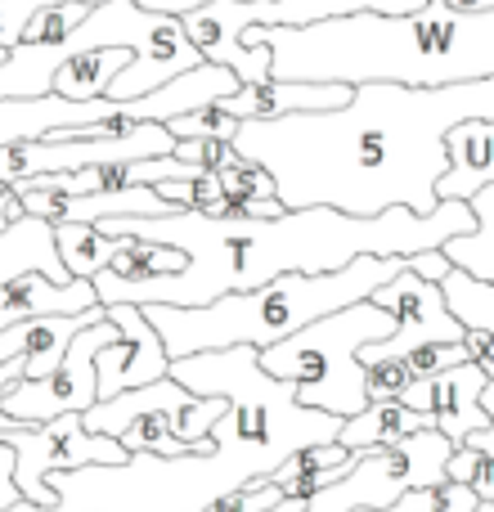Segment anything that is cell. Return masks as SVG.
<instances>
[{
	"mask_svg": "<svg viewBox=\"0 0 494 512\" xmlns=\"http://www.w3.org/2000/svg\"><path fill=\"white\" fill-rule=\"evenodd\" d=\"M494 117V77L454 86L364 81L337 113H288L239 122L234 153L270 171L283 207H333L342 216H382L409 207L432 216L436 185L450 171L445 135Z\"/></svg>",
	"mask_w": 494,
	"mask_h": 512,
	"instance_id": "6da1fadb",
	"label": "cell"
},
{
	"mask_svg": "<svg viewBox=\"0 0 494 512\" xmlns=\"http://www.w3.org/2000/svg\"><path fill=\"white\" fill-rule=\"evenodd\" d=\"M113 239L167 243L185 256L176 274L153 279H117L99 270V306H207L230 292H252L279 274H328L351 265L355 256H418L436 252L450 239L477 230L472 203L441 198L432 216L391 207L382 216H342L333 207H292L274 221L252 216H122L99 225Z\"/></svg>",
	"mask_w": 494,
	"mask_h": 512,
	"instance_id": "7a4b0ae2",
	"label": "cell"
},
{
	"mask_svg": "<svg viewBox=\"0 0 494 512\" xmlns=\"http://www.w3.org/2000/svg\"><path fill=\"white\" fill-rule=\"evenodd\" d=\"M270 45L279 81H396V86H454L494 77V9L463 14L427 0L418 14H346L310 27H247L243 45Z\"/></svg>",
	"mask_w": 494,
	"mask_h": 512,
	"instance_id": "3957f363",
	"label": "cell"
},
{
	"mask_svg": "<svg viewBox=\"0 0 494 512\" xmlns=\"http://www.w3.org/2000/svg\"><path fill=\"white\" fill-rule=\"evenodd\" d=\"M405 270V256H355L351 265L328 274H279L252 292H230L207 306H140L158 328L171 360L225 346H265L292 337L315 319L373 297L382 283Z\"/></svg>",
	"mask_w": 494,
	"mask_h": 512,
	"instance_id": "277c9868",
	"label": "cell"
},
{
	"mask_svg": "<svg viewBox=\"0 0 494 512\" xmlns=\"http://www.w3.org/2000/svg\"><path fill=\"white\" fill-rule=\"evenodd\" d=\"M396 333V319L378 306V301H355L346 310L315 319V324L297 328L292 337L256 351L261 369L270 378L288 382L297 405L324 409L333 418H355L369 405V382H364L360 346L387 342Z\"/></svg>",
	"mask_w": 494,
	"mask_h": 512,
	"instance_id": "5b68a950",
	"label": "cell"
},
{
	"mask_svg": "<svg viewBox=\"0 0 494 512\" xmlns=\"http://www.w3.org/2000/svg\"><path fill=\"white\" fill-rule=\"evenodd\" d=\"M230 400L221 396H194L185 391L176 378H158L149 387L122 391L113 400H95L81 414L86 432L95 436H113L126 445V454H212L216 436L212 427L225 418Z\"/></svg>",
	"mask_w": 494,
	"mask_h": 512,
	"instance_id": "8992f818",
	"label": "cell"
},
{
	"mask_svg": "<svg viewBox=\"0 0 494 512\" xmlns=\"http://www.w3.org/2000/svg\"><path fill=\"white\" fill-rule=\"evenodd\" d=\"M72 41H77L81 50H108V45L131 50V63L113 77L108 99H140V95H149V90L167 86L171 77H180V72L203 63V54H198L194 41L185 36L180 18L140 9L135 0L90 5L86 23L72 32Z\"/></svg>",
	"mask_w": 494,
	"mask_h": 512,
	"instance_id": "52a82bcc",
	"label": "cell"
},
{
	"mask_svg": "<svg viewBox=\"0 0 494 512\" xmlns=\"http://www.w3.org/2000/svg\"><path fill=\"white\" fill-rule=\"evenodd\" d=\"M454 454V441L441 436L436 427L418 436H405L400 445L387 450H364L355 463L324 486L319 495L301 499L297 512H355V508H391L405 490H432L445 481V463Z\"/></svg>",
	"mask_w": 494,
	"mask_h": 512,
	"instance_id": "ba28073f",
	"label": "cell"
},
{
	"mask_svg": "<svg viewBox=\"0 0 494 512\" xmlns=\"http://www.w3.org/2000/svg\"><path fill=\"white\" fill-rule=\"evenodd\" d=\"M0 445L14 450L18 495L41 508H54V490L45 486L50 472H77V468H99V463L131 459L122 441L86 432L81 414H59V418H50V423H5L0 427Z\"/></svg>",
	"mask_w": 494,
	"mask_h": 512,
	"instance_id": "9c48e42d",
	"label": "cell"
},
{
	"mask_svg": "<svg viewBox=\"0 0 494 512\" xmlns=\"http://www.w3.org/2000/svg\"><path fill=\"white\" fill-rule=\"evenodd\" d=\"M117 337V324H90L72 337V346L63 351V360L54 364V373L45 378H23L9 391H0V409L9 423H50L59 414H86L99 400L95 391V355Z\"/></svg>",
	"mask_w": 494,
	"mask_h": 512,
	"instance_id": "30bf717a",
	"label": "cell"
},
{
	"mask_svg": "<svg viewBox=\"0 0 494 512\" xmlns=\"http://www.w3.org/2000/svg\"><path fill=\"white\" fill-rule=\"evenodd\" d=\"M369 301H378L391 319H396V333L387 342H369L360 346V364H378V360H400V355L418 351V346H459L463 342V324L454 319V310L445 306L441 283L418 279L414 270H400L391 283H382Z\"/></svg>",
	"mask_w": 494,
	"mask_h": 512,
	"instance_id": "8fae6325",
	"label": "cell"
},
{
	"mask_svg": "<svg viewBox=\"0 0 494 512\" xmlns=\"http://www.w3.org/2000/svg\"><path fill=\"white\" fill-rule=\"evenodd\" d=\"M108 319L117 324V337L95 355V391L99 400H113L122 391L149 387V382L167 378L171 355L162 346L158 328L144 319L140 306H104Z\"/></svg>",
	"mask_w": 494,
	"mask_h": 512,
	"instance_id": "7c38bea8",
	"label": "cell"
},
{
	"mask_svg": "<svg viewBox=\"0 0 494 512\" xmlns=\"http://www.w3.org/2000/svg\"><path fill=\"white\" fill-rule=\"evenodd\" d=\"M481 387H486V373L468 360V364H450V369H441L436 378L414 382V387H405L396 400L405 409H414V414H423L427 423H432L441 436H450L454 445H463L472 432L494 427L477 405Z\"/></svg>",
	"mask_w": 494,
	"mask_h": 512,
	"instance_id": "4fadbf2b",
	"label": "cell"
},
{
	"mask_svg": "<svg viewBox=\"0 0 494 512\" xmlns=\"http://www.w3.org/2000/svg\"><path fill=\"white\" fill-rule=\"evenodd\" d=\"M351 95H355V86H342V81L261 77V81H243L216 108L230 113L234 122H270V117H288V113H337V108L351 104Z\"/></svg>",
	"mask_w": 494,
	"mask_h": 512,
	"instance_id": "5bb4252c",
	"label": "cell"
},
{
	"mask_svg": "<svg viewBox=\"0 0 494 512\" xmlns=\"http://www.w3.org/2000/svg\"><path fill=\"white\" fill-rule=\"evenodd\" d=\"M14 189V185H9ZM23 198L27 216L45 225H104V221H122V216H171L176 207L162 203L153 194V185H135V189H104V194H36V189H14Z\"/></svg>",
	"mask_w": 494,
	"mask_h": 512,
	"instance_id": "9a60e30c",
	"label": "cell"
},
{
	"mask_svg": "<svg viewBox=\"0 0 494 512\" xmlns=\"http://www.w3.org/2000/svg\"><path fill=\"white\" fill-rule=\"evenodd\" d=\"M104 319H108L104 306H90V310H81V315H36L14 328H0V364L27 360V378H45V373H54V364L63 360L72 337L90 324H104Z\"/></svg>",
	"mask_w": 494,
	"mask_h": 512,
	"instance_id": "2e32d148",
	"label": "cell"
},
{
	"mask_svg": "<svg viewBox=\"0 0 494 512\" xmlns=\"http://www.w3.org/2000/svg\"><path fill=\"white\" fill-rule=\"evenodd\" d=\"M90 306H99V292L90 279L54 283L41 270H27L0 283V328H14L36 315H81Z\"/></svg>",
	"mask_w": 494,
	"mask_h": 512,
	"instance_id": "e0dca14e",
	"label": "cell"
},
{
	"mask_svg": "<svg viewBox=\"0 0 494 512\" xmlns=\"http://www.w3.org/2000/svg\"><path fill=\"white\" fill-rule=\"evenodd\" d=\"M427 418L405 409L400 400H369L355 418H346L342 432H337V445L351 454H364V450H387V445H400L405 436H418L427 432Z\"/></svg>",
	"mask_w": 494,
	"mask_h": 512,
	"instance_id": "ac0fdd59",
	"label": "cell"
},
{
	"mask_svg": "<svg viewBox=\"0 0 494 512\" xmlns=\"http://www.w3.org/2000/svg\"><path fill=\"white\" fill-rule=\"evenodd\" d=\"M27 270H41L45 279H54V283L72 279L59 261V248H54V225L36 221V216H27V221L9 225V230L0 234V283L14 279V274H27Z\"/></svg>",
	"mask_w": 494,
	"mask_h": 512,
	"instance_id": "d6986e66",
	"label": "cell"
},
{
	"mask_svg": "<svg viewBox=\"0 0 494 512\" xmlns=\"http://www.w3.org/2000/svg\"><path fill=\"white\" fill-rule=\"evenodd\" d=\"M131 63V50H122V45H108V50H81L72 54V59L59 63V72H54V95L63 99H77V104H86V99H104L108 86H113V77Z\"/></svg>",
	"mask_w": 494,
	"mask_h": 512,
	"instance_id": "ffe728a7",
	"label": "cell"
},
{
	"mask_svg": "<svg viewBox=\"0 0 494 512\" xmlns=\"http://www.w3.org/2000/svg\"><path fill=\"white\" fill-rule=\"evenodd\" d=\"M54 248L72 279H95L113 261V239L95 225H54Z\"/></svg>",
	"mask_w": 494,
	"mask_h": 512,
	"instance_id": "44dd1931",
	"label": "cell"
},
{
	"mask_svg": "<svg viewBox=\"0 0 494 512\" xmlns=\"http://www.w3.org/2000/svg\"><path fill=\"white\" fill-rule=\"evenodd\" d=\"M113 239V234H108ZM185 265V256L167 243H149V239H113V261H108V274L117 279H153V274H176Z\"/></svg>",
	"mask_w": 494,
	"mask_h": 512,
	"instance_id": "7402d4cb",
	"label": "cell"
},
{
	"mask_svg": "<svg viewBox=\"0 0 494 512\" xmlns=\"http://www.w3.org/2000/svg\"><path fill=\"white\" fill-rule=\"evenodd\" d=\"M441 292H445V306L454 310L463 328H481V333L494 337V283H481L463 270H450L441 279Z\"/></svg>",
	"mask_w": 494,
	"mask_h": 512,
	"instance_id": "603a6c76",
	"label": "cell"
},
{
	"mask_svg": "<svg viewBox=\"0 0 494 512\" xmlns=\"http://www.w3.org/2000/svg\"><path fill=\"white\" fill-rule=\"evenodd\" d=\"M441 252L454 270L472 274V279H481V283H494V221H481L477 216V230L450 239Z\"/></svg>",
	"mask_w": 494,
	"mask_h": 512,
	"instance_id": "cb8c5ba5",
	"label": "cell"
},
{
	"mask_svg": "<svg viewBox=\"0 0 494 512\" xmlns=\"http://www.w3.org/2000/svg\"><path fill=\"white\" fill-rule=\"evenodd\" d=\"M153 194H158L162 203H171L176 212L212 216L216 207H221L225 189H221V180H216L212 171H198V176H189V180H162V185H153Z\"/></svg>",
	"mask_w": 494,
	"mask_h": 512,
	"instance_id": "d4e9b609",
	"label": "cell"
},
{
	"mask_svg": "<svg viewBox=\"0 0 494 512\" xmlns=\"http://www.w3.org/2000/svg\"><path fill=\"white\" fill-rule=\"evenodd\" d=\"M86 14H90V5H81V0H54V5H45V9H36L32 14L23 41L59 45V41H68L81 23H86Z\"/></svg>",
	"mask_w": 494,
	"mask_h": 512,
	"instance_id": "484cf974",
	"label": "cell"
},
{
	"mask_svg": "<svg viewBox=\"0 0 494 512\" xmlns=\"http://www.w3.org/2000/svg\"><path fill=\"white\" fill-rule=\"evenodd\" d=\"M445 481H463L481 504H494V459L477 445H454L450 463H445Z\"/></svg>",
	"mask_w": 494,
	"mask_h": 512,
	"instance_id": "4316f807",
	"label": "cell"
},
{
	"mask_svg": "<svg viewBox=\"0 0 494 512\" xmlns=\"http://www.w3.org/2000/svg\"><path fill=\"white\" fill-rule=\"evenodd\" d=\"M167 131L176 135V140H234V131H239V122H234L230 113H221V108H198V113H180L167 122Z\"/></svg>",
	"mask_w": 494,
	"mask_h": 512,
	"instance_id": "83f0119b",
	"label": "cell"
},
{
	"mask_svg": "<svg viewBox=\"0 0 494 512\" xmlns=\"http://www.w3.org/2000/svg\"><path fill=\"white\" fill-rule=\"evenodd\" d=\"M212 176L221 180V189H225L230 198H274V180H270V171L256 167V162H247V158H234L230 167L212 171Z\"/></svg>",
	"mask_w": 494,
	"mask_h": 512,
	"instance_id": "f1b7e54d",
	"label": "cell"
},
{
	"mask_svg": "<svg viewBox=\"0 0 494 512\" xmlns=\"http://www.w3.org/2000/svg\"><path fill=\"white\" fill-rule=\"evenodd\" d=\"M283 499L288 495H283L274 481H247V486L221 495L212 508H203V512H270L274 504H283Z\"/></svg>",
	"mask_w": 494,
	"mask_h": 512,
	"instance_id": "f546056e",
	"label": "cell"
},
{
	"mask_svg": "<svg viewBox=\"0 0 494 512\" xmlns=\"http://www.w3.org/2000/svg\"><path fill=\"white\" fill-rule=\"evenodd\" d=\"M176 158L198 171H221V167H230L239 153H234L230 140H176Z\"/></svg>",
	"mask_w": 494,
	"mask_h": 512,
	"instance_id": "4dcf8cb0",
	"label": "cell"
},
{
	"mask_svg": "<svg viewBox=\"0 0 494 512\" xmlns=\"http://www.w3.org/2000/svg\"><path fill=\"white\" fill-rule=\"evenodd\" d=\"M364 382H369V400H396L405 387H414L405 360H378L364 364Z\"/></svg>",
	"mask_w": 494,
	"mask_h": 512,
	"instance_id": "1f68e13d",
	"label": "cell"
},
{
	"mask_svg": "<svg viewBox=\"0 0 494 512\" xmlns=\"http://www.w3.org/2000/svg\"><path fill=\"white\" fill-rule=\"evenodd\" d=\"M45 5H54V0H0V50H14L23 41L27 23H32V14Z\"/></svg>",
	"mask_w": 494,
	"mask_h": 512,
	"instance_id": "d6a6232c",
	"label": "cell"
},
{
	"mask_svg": "<svg viewBox=\"0 0 494 512\" xmlns=\"http://www.w3.org/2000/svg\"><path fill=\"white\" fill-rule=\"evenodd\" d=\"M463 351H468V360L477 364L486 378H494V337L481 333V328H463Z\"/></svg>",
	"mask_w": 494,
	"mask_h": 512,
	"instance_id": "836d02e7",
	"label": "cell"
},
{
	"mask_svg": "<svg viewBox=\"0 0 494 512\" xmlns=\"http://www.w3.org/2000/svg\"><path fill=\"white\" fill-rule=\"evenodd\" d=\"M405 265H409V270L418 274V279H432V283H441L445 274L454 270V265L445 261V252H441V248H436V252H418V256H405Z\"/></svg>",
	"mask_w": 494,
	"mask_h": 512,
	"instance_id": "e575fe53",
	"label": "cell"
},
{
	"mask_svg": "<svg viewBox=\"0 0 494 512\" xmlns=\"http://www.w3.org/2000/svg\"><path fill=\"white\" fill-rule=\"evenodd\" d=\"M18 486H14V450L9 445H0V512H5L9 504H18Z\"/></svg>",
	"mask_w": 494,
	"mask_h": 512,
	"instance_id": "d590c367",
	"label": "cell"
},
{
	"mask_svg": "<svg viewBox=\"0 0 494 512\" xmlns=\"http://www.w3.org/2000/svg\"><path fill=\"white\" fill-rule=\"evenodd\" d=\"M18 221H27V207H23V198H18L9 185H0V234H5L9 225H18Z\"/></svg>",
	"mask_w": 494,
	"mask_h": 512,
	"instance_id": "8d00e7d4",
	"label": "cell"
},
{
	"mask_svg": "<svg viewBox=\"0 0 494 512\" xmlns=\"http://www.w3.org/2000/svg\"><path fill=\"white\" fill-rule=\"evenodd\" d=\"M140 9H153V14H171V18H180V14H194V9H203V5H212V0H135Z\"/></svg>",
	"mask_w": 494,
	"mask_h": 512,
	"instance_id": "74e56055",
	"label": "cell"
},
{
	"mask_svg": "<svg viewBox=\"0 0 494 512\" xmlns=\"http://www.w3.org/2000/svg\"><path fill=\"white\" fill-rule=\"evenodd\" d=\"M463 445H477V450H486L490 459H494V427H486V432H472Z\"/></svg>",
	"mask_w": 494,
	"mask_h": 512,
	"instance_id": "f35d334b",
	"label": "cell"
},
{
	"mask_svg": "<svg viewBox=\"0 0 494 512\" xmlns=\"http://www.w3.org/2000/svg\"><path fill=\"white\" fill-rule=\"evenodd\" d=\"M477 405H481V414L494 423V378H486V387H481V396H477Z\"/></svg>",
	"mask_w": 494,
	"mask_h": 512,
	"instance_id": "ab89813d",
	"label": "cell"
},
{
	"mask_svg": "<svg viewBox=\"0 0 494 512\" xmlns=\"http://www.w3.org/2000/svg\"><path fill=\"white\" fill-rule=\"evenodd\" d=\"M5 423H9V418H5V409H0V427H5Z\"/></svg>",
	"mask_w": 494,
	"mask_h": 512,
	"instance_id": "60d3db41",
	"label": "cell"
}]
</instances>
